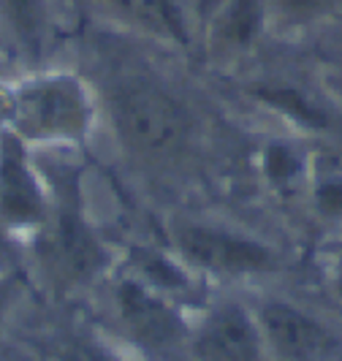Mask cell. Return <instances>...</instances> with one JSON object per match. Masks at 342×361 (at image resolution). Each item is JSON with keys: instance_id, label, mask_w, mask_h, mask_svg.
Wrapping results in <instances>:
<instances>
[{"instance_id": "obj_3", "label": "cell", "mask_w": 342, "mask_h": 361, "mask_svg": "<svg viewBox=\"0 0 342 361\" xmlns=\"http://www.w3.org/2000/svg\"><path fill=\"white\" fill-rule=\"evenodd\" d=\"M264 343L283 361H329L337 353V337L305 310L288 302H267L258 312Z\"/></svg>"}, {"instance_id": "obj_13", "label": "cell", "mask_w": 342, "mask_h": 361, "mask_svg": "<svg viewBox=\"0 0 342 361\" xmlns=\"http://www.w3.org/2000/svg\"><path fill=\"white\" fill-rule=\"evenodd\" d=\"M318 204H321V212L326 215H342V182H326L318 190Z\"/></svg>"}, {"instance_id": "obj_15", "label": "cell", "mask_w": 342, "mask_h": 361, "mask_svg": "<svg viewBox=\"0 0 342 361\" xmlns=\"http://www.w3.org/2000/svg\"><path fill=\"white\" fill-rule=\"evenodd\" d=\"M8 290H11V286H8V277H3V269H0V310H3L6 299H8Z\"/></svg>"}, {"instance_id": "obj_6", "label": "cell", "mask_w": 342, "mask_h": 361, "mask_svg": "<svg viewBox=\"0 0 342 361\" xmlns=\"http://www.w3.org/2000/svg\"><path fill=\"white\" fill-rule=\"evenodd\" d=\"M117 305L126 329L136 343L149 350H174L185 337V324L177 310L163 302L142 280H126L117 288Z\"/></svg>"}, {"instance_id": "obj_12", "label": "cell", "mask_w": 342, "mask_h": 361, "mask_svg": "<svg viewBox=\"0 0 342 361\" xmlns=\"http://www.w3.org/2000/svg\"><path fill=\"white\" fill-rule=\"evenodd\" d=\"M267 169L277 180H288L299 171V161L291 155L286 147H271L269 155H267Z\"/></svg>"}, {"instance_id": "obj_5", "label": "cell", "mask_w": 342, "mask_h": 361, "mask_svg": "<svg viewBox=\"0 0 342 361\" xmlns=\"http://www.w3.org/2000/svg\"><path fill=\"white\" fill-rule=\"evenodd\" d=\"M47 250H49L54 269L73 283L95 277L106 264L98 236L85 223L73 199H63L60 204L54 223L49 226V234H47Z\"/></svg>"}, {"instance_id": "obj_16", "label": "cell", "mask_w": 342, "mask_h": 361, "mask_svg": "<svg viewBox=\"0 0 342 361\" xmlns=\"http://www.w3.org/2000/svg\"><path fill=\"white\" fill-rule=\"evenodd\" d=\"M329 36H334V44H340L342 47V22L337 25V27H331V33Z\"/></svg>"}, {"instance_id": "obj_10", "label": "cell", "mask_w": 342, "mask_h": 361, "mask_svg": "<svg viewBox=\"0 0 342 361\" xmlns=\"http://www.w3.org/2000/svg\"><path fill=\"white\" fill-rule=\"evenodd\" d=\"M267 19L269 0H220L215 11L217 36L234 49H245L261 36Z\"/></svg>"}, {"instance_id": "obj_17", "label": "cell", "mask_w": 342, "mask_h": 361, "mask_svg": "<svg viewBox=\"0 0 342 361\" xmlns=\"http://www.w3.org/2000/svg\"><path fill=\"white\" fill-rule=\"evenodd\" d=\"M6 261H8V253H6V245L0 242V269L6 267Z\"/></svg>"}, {"instance_id": "obj_1", "label": "cell", "mask_w": 342, "mask_h": 361, "mask_svg": "<svg viewBox=\"0 0 342 361\" xmlns=\"http://www.w3.org/2000/svg\"><path fill=\"white\" fill-rule=\"evenodd\" d=\"M106 104L123 145L145 161L174 158L190 139V114L161 82L145 73L114 76Z\"/></svg>"}, {"instance_id": "obj_14", "label": "cell", "mask_w": 342, "mask_h": 361, "mask_svg": "<svg viewBox=\"0 0 342 361\" xmlns=\"http://www.w3.org/2000/svg\"><path fill=\"white\" fill-rule=\"evenodd\" d=\"M101 8H106L117 17H126L130 22H136V0H95Z\"/></svg>"}, {"instance_id": "obj_19", "label": "cell", "mask_w": 342, "mask_h": 361, "mask_svg": "<svg viewBox=\"0 0 342 361\" xmlns=\"http://www.w3.org/2000/svg\"><path fill=\"white\" fill-rule=\"evenodd\" d=\"M95 361H111V359H95Z\"/></svg>"}, {"instance_id": "obj_9", "label": "cell", "mask_w": 342, "mask_h": 361, "mask_svg": "<svg viewBox=\"0 0 342 361\" xmlns=\"http://www.w3.org/2000/svg\"><path fill=\"white\" fill-rule=\"evenodd\" d=\"M0 25L22 52L38 54L49 27V0H0Z\"/></svg>"}, {"instance_id": "obj_2", "label": "cell", "mask_w": 342, "mask_h": 361, "mask_svg": "<svg viewBox=\"0 0 342 361\" xmlns=\"http://www.w3.org/2000/svg\"><path fill=\"white\" fill-rule=\"evenodd\" d=\"M0 126L22 142H73L90 126V101L73 76H30L0 87Z\"/></svg>"}, {"instance_id": "obj_4", "label": "cell", "mask_w": 342, "mask_h": 361, "mask_svg": "<svg viewBox=\"0 0 342 361\" xmlns=\"http://www.w3.org/2000/svg\"><path fill=\"white\" fill-rule=\"evenodd\" d=\"M180 253L201 269L223 274H252L274 269L277 258L269 247L252 242L248 236L217 231L207 226H180L177 228Z\"/></svg>"}, {"instance_id": "obj_8", "label": "cell", "mask_w": 342, "mask_h": 361, "mask_svg": "<svg viewBox=\"0 0 342 361\" xmlns=\"http://www.w3.org/2000/svg\"><path fill=\"white\" fill-rule=\"evenodd\" d=\"M261 329L239 305H220L198 326V361H261Z\"/></svg>"}, {"instance_id": "obj_18", "label": "cell", "mask_w": 342, "mask_h": 361, "mask_svg": "<svg viewBox=\"0 0 342 361\" xmlns=\"http://www.w3.org/2000/svg\"><path fill=\"white\" fill-rule=\"evenodd\" d=\"M340 293H342V274H340Z\"/></svg>"}, {"instance_id": "obj_11", "label": "cell", "mask_w": 342, "mask_h": 361, "mask_svg": "<svg viewBox=\"0 0 342 361\" xmlns=\"http://www.w3.org/2000/svg\"><path fill=\"white\" fill-rule=\"evenodd\" d=\"M340 14L342 0H269V17L288 27H307Z\"/></svg>"}, {"instance_id": "obj_7", "label": "cell", "mask_w": 342, "mask_h": 361, "mask_svg": "<svg viewBox=\"0 0 342 361\" xmlns=\"http://www.w3.org/2000/svg\"><path fill=\"white\" fill-rule=\"evenodd\" d=\"M0 215L11 226H36L47 220V199L25 152V142L0 133Z\"/></svg>"}]
</instances>
